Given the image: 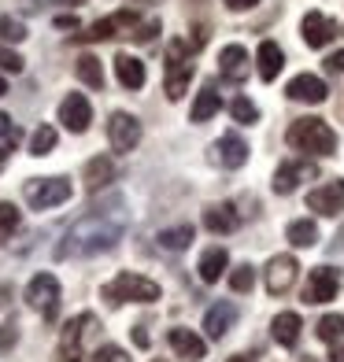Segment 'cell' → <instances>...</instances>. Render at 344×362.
Returning a JSON list of instances; mask_svg holds the SVG:
<instances>
[{
  "mask_svg": "<svg viewBox=\"0 0 344 362\" xmlns=\"http://www.w3.org/2000/svg\"><path fill=\"white\" fill-rule=\"evenodd\" d=\"M126 222H130L126 200L122 196H108L104 204H96L86 218H78L63 233V240L56 244V259H89L115 248L119 237L126 233Z\"/></svg>",
  "mask_w": 344,
  "mask_h": 362,
  "instance_id": "obj_1",
  "label": "cell"
},
{
  "mask_svg": "<svg viewBox=\"0 0 344 362\" xmlns=\"http://www.w3.org/2000/svg\"><path fill=\"white\" fill-rule=\"evenodd\" d=\"M285 141H289V148L307 152V156H333L337 152V134L322 119H297L285 129Z\"/></svg>",
  "mask_w": 344,
  "mask_h": 362,
  "instance_id": "obj_2",
  "label": "cell"
},
{
  "mask_svg": "<svg viewBox=\"0 0 344 362\" xmlns=\"http://www.w3.org/2000/svg\"><path fill=\"white\" fill-rule=\"evenodd\" d=\"M101 296H104L111 307H122V303H156L159 300V285L149 281V277H141V274L122 270V274H115L111 281L104 285Z\"/></svg>",
  "mask_w": 344,
  "mask_h": 362,
  "instance_id": "obj_3",
  "label": "cell"
},
{
  "mask_svg": "<svg viewBox=\"0 0 344 362\" xmlns=\"http://www.w3.org/2000/svg\"><path fill=\"white\" fill-rule=\"evenodd\" d=\"M193 56H196V48L189 41H171L167 45V78H163V89H167L171 100H182L185 89H189V78L196 71Z\"/></svg>",
  "mask_w": 344,
  "mask_h": 362,
  "instance_id": "obj_4",
  "label": "cell"
},
{
  "mask_svg": "<svg viewBox=\"0 0 344 362\" xmlns=\"http://www.w3.org/2000/svg\"><path fill=\"white\" fill-rule=\"evenodd\" d=\"M93 333H96V315H74L67 325H63V333H59L56 362H81Z\"/></svg>",
  "mask_w": 344,
  "mask_h": 362,
  "instance_id": "obj_5",
  "label": "cell"
},
{
  "mask_svg": "<svg viewBox=\"0 0 344 362\" xmlns=\"http://www.w3.org/2000/svg\"><path fill=\"white\" fill-rule=\"evenodd\" d=\"M71 192L74 189H71L67 177H30L23 185V196H26V204L34 211H52L59 204H67Z\"/></svg>",
  "mask_w": 344,
  "mask_h": 362,
  "instance_id": "obj_6",
  "label": "cell"
},
{
  "mask_svg": "<svg viewBox=\"0 0 344 362\" xmlns=\"http://www.w3.org/2000/svg\"><path fill=\"white\" fill-rule=\"evenodd\" d=\"M26 303L34 307L45 322H52L59 315V281H56V274H38L34 281L26 285Z\"/></svg>",
  "mask_w": 344,
  "mask_h": 362,
  "instance_id": "obj_7",
  "label": "cell"
},
{
  "mask_svg": "<svg viewBox=\"0 0 344 362\" xmlns=\"http://www.w3.org/2000/svg\"><path fill=\"white\" fill-rule=\"evenodd\" d=\"M337 288H340V270L337 267H315L304 285V303H330L337 300Z\"/></svg>",
  "mask_w": 344,
  "mask_h": 362,
  "instance_id": "obj_8",
  "label": "cell"
},
{
  "mask_svg": "<svg viewBox=\"0 0 344 362\" xmlns=\"http://www.w3.org/2000/svg\"><path fill=\"white\" fill-rule=\"evenodd\" d=\"M137 15L134 11H115L108 15V19L101 23H93L86 34H81V41H108V37H134V30H137Z\"/></svg>",
  "mask_w": 344,
  "mask_h": 362,
  "instance_id": "obj_9",
  "label": "cell"
},
{
  "mask_svg": "<svg viewBox=\"0 0 344 362\" xmlns=\"http://www.w3.org/2000/svg\"><path fill=\"white\" fill-rule=\"evenodd\" d=\"M108 141H111L115 152H134L137 141H141V122L130 111H115L108 119Z\"/></svg>",
  "mask_w": 344,
  "mask_h": 362,
  "instance_id": "obj_10",
  "label": "cell"
},
{
  "mask_svg": "<svg viewBox=\"0 0 344 362\" xmlns=\"http://www.w3.org/2000/svg\"><path fill=\"white\" fill-rule=\"evenodd\" d=\"M315 177H319V167H315V163H307V159H289V163H282V167L274 170V192L289 196V192H297L300 181H315Z\"/></svg>",
  "mask_w": 344,
  "mask_h": 362,
  "instance_id": "obj_11",
  "label": "cell"
},
{
  "mask_svg": "<svg viewBox=\"0 0 344 362\" xmlns=\"http://www.w3.org/2000/svg\"><path fill=\"white\" fill-rule=\"evenodd\" d=\"M307 207L319 211V215H340L344 211V177L337 181H326V185H315L307 192Z\"/></svg>",
  "mask_w": 344,
  "mask_h": 362,
  "instance_id": "obj_12",
  "label": "cell"
},
{
  "mask_svg": "<svg viewBox=\"0 0 344 362\" xmlns=\"http://www.w3.org/2000/svg\"><path fill=\"white\" fill-rule=\"evenodd\" d=\"M297 274H300V262L292 255H274L267 262V292L270 296H285L292 285H297Z\"/></svg>",
  "mask_w": 344,
  "mask_h": 362,
  "instance_id": "obj_13",
  "label": "cell"
},
{
  "mask_svg": "<svg viewBox=\"0 0 344 362\" xmlns=\"http://www.w3.org/2000/svg\"><path fill=\"white\" fill-rule=\"evenodd\" d=\"M211 163H219L226 170H241L248 163V144H244L237 134H226L211 144Z\"/></svg>",
  "mask_w": 344,
  "mask_h": 362,
  "instance_id": "obj_14",
  "label": "cell"
},
{
  "mask_svg": "<svg viewBox=\"0 0 344 362\" xmlns=\"http://www.w3.org/2000/svg\"><path fill=\"white\" fill-rule=\"evenodd\" d=\"M59 122L71 129V134H86L89 122H93V107L89 100L81 93H71V96H63V104H59Z\"/></svg>",
  "mask_w": 344,
  "mask_h": 362,
  "instance_id": "obj_15",
  "label": "cell"
},
{
  "mask_svg": "<svg viewBox=\"0 0 344 362\" xmlns=\"http://www.w3.org/2000/svg\"><path fill=\"white\" fill-rule=\"evenodd\" d=\"M285 96L297 100V104H322L326 96H330V86H326L322 78H315V74H297L285 86Z\"/></svg>",
  "mask_w": 344,
  "mask_h": 362,
  "instance_id": "obj_16",
  "label": "cell"
},
{
  "mask_svg": "<svg viewBox=\"0 0 344 362\" xmlns=\"http://www.w3.org/2000/svg\"><path fill=\"white\" fill-rule=\"evenodd\" d=\"M300 34L311 48H326L333 37H337V23L333 19H326L322 11H307L304 15V23H300Z\"/></svg>",
  "mask_w": 344,
  "mask_h": 362,
  "instance_id": "obj_17",
  "label": "cell"
},
{
  "mask_svg": "<svg viewBox=\"0 0 344 362\" xmlns=\"http://www.w3.org/2000/svg\"><path fill=\"white\" fill-rule=\"evenodd\" d=\"M219 71H222V78H229V81H244V78L252 74L248 52H244L241 45H226L222 52H219Z\"/></svg>",
  "mask_w": 344,
  "mask_h": 362,
  "instance_id": "obj_18",
  "label": "cell"
},
{
  "mask_svg": "<svg viewBox=\"0 0 344 362\" xmlns=\"http://www.w3.org/2000/svg\"><path fill=\"white\" fill-rule=\"evenodd\" d=\"M167 344L178 351V358H185V362H196V358L207 355V344L196 337L193 329H171V333H167Z\"/></svg>",
  "mask_w": 344,
  "mask_h": 362,
  "instance_id": "obj_19",
  "label": "cell"
},
{
  "mask_svg": "<svg viewBox=\"0 0 344 362\" xmlns=\"http://www.w3.org/2000/svg\"><path fill=\"white\" fill-rule=\"evenodd\" d=\"M300 329H304V322H300L297 310H282V315L270 322V333H274V340L282 344V348H297Z\"/></svg>",
  "mask_w": 344,
  "mask_h": 362,
  "instance_id": "obj_20",
  "label": "cell"
},
{
  "mask_svg": "<svg viewBox=\"0 0 344 362\" xmlns=\"http://www.w3.org/2000/svg\"><path fill=\"white\" fill-rule=\"evenodd\" d=\"M115 74H119V86L122 89H141L144 86V63L130 52L115 56Z\"/></svg>",
  "mask_w": 344,
  "mask_h": 362,
  "instance_id": "obj_21",
  "label": "cell"
},
{
  "mask_svg": "<svg viewBox=\"0 0 344 362\" xmlns=\"http://www.w3.org/2000/svg\"><path fill=\"white\" fill-rule=\"evenodd\" d=\"M234 322H237V307L234 303H215V307L207 310V318H204V329H207L211 340H222Z\"/></svg>",
  "mask_w": 344,
  "mask_h": 362,
  "instance_id": "obj_22",
  "label": "cell"
},
{
  "mask_svg": "<svg viewBox=\"0 0 344 362\" xmlns=\"http://www.w3.org/2000/svg\"><path fill=\"white\" fill-rule=\"evenodd\" d=\"M256 63H259V78L263 81H274L277 74H282V63H285V52L277 48L274 41H263L256 52Z\"/></svg>",
  "mask_w": 344,
  "mask_h": 362,
  "instance_id": "obj_23",
  "label": "cell"
},
{
  "mask_svg": "<svg viewBox=\"0 0 344 362\" xmlns=\"http://www.w3.org/2000/svg\"><path fill=\"white\" fill-rule=\"evenodd\" d=\"M111 177H115V163H111L108 156L89 159V163H86V174H81V181H86V189H89V192H101Z\"/></svg>",
  "mask_w": 344,
  "mask_h": 362,
  "instance_id": "obj_24",
  "label": "cell"
},
{
  "mask_svg": "<svg viewBox=\"0 0 344 362\" xmlns=\"http://www.w3.org/2000/svg\"><path fill=\"white\" fill-rule=\"evenodd\" d=\"M204 226L211 229V233H234L237 229V211H234V204H215V207H207L204 211Z\"/></svg>",
  "mask_w": 344,
  "mask_h": 362,
  "instance_id": "obj_25",
  "label": "cell"
},
{
  "mask_svg": "<svg viewBox=\"0 0 344 362\" xmlns=\"http://www.w3.org/2000/svg\"><path fill=\"white\" fill-rule=\"evenodd\" d=\"M219 111H222V96L215 93V86H204L200 93H196V104L189 111V119L193 122H207V119H215Z\"/></svg>",
  "mask_w": 344,
  "mask_h": 362,
  "instance_id": "obj_26",
  "label": "cell"
},
{
  "mask_svg": "<svg viewBox=\"0 0 344 362\" xmlns=\"http://www.w3.org/2000/svg\"><path fill=\"white\" fill-rule=\"evenodd\" d=\"M226 262H229L226 248H207V252L200 255V277H204L207 285H215L219 277L226 274Z\"/></svg>",
  "mask_w": 344,
  "mask_h": 362,
  "instance_id": "obj_27",
  "label": "cell"
},
{
  "mask_svg": "<svg viewBox=\"0 0 344 362\" xmlns=\"http://www.w3.org/2000/svg\"><path fill=\"white\" fill-rule=\"evenodd\" d=\"M285 237H289V244H297V248H315V240H319V226L311 222V218H297V222H289Z\"/></svg>",
  "mask_w": 344,
  "mask_h": 362,
  "instance_id": "obj_28",
  "label": "cell"
},
{
  "mask_svg": "<svg viewBox=\"0 0 344 362\" xmlns=\"http://www.w3.org/2000/svg\"><path fill=\"white\" fill-rule=\"evenodd\" d=\"M74 71H78V78L86 81L89 89H104V67H101V59H96V56H78Z\"/></svg>",
  "mask_w": 344,
  "mask_h": 362,
  "instance_id": "obj_29",
  "label": "cell"
},
{
  "mask_svg": "<svg viewBox=\"0 0 344 362\" xmlns=\"http://www.w3.org/2000/svg\"><path fill=\"white\" fill-rule=\"evenodd\" d=\"M193 226H178V229H163L159 233V248H167V252H185L189 244H193Z\"/></svg>",
  "mask_w": 344,
  "mask_h": 362,
  "instance_id": "obj_30",
  "label": "cell"
},
{
  "mask_svg": "<svg viewBox=\"0 0 344 362\" xmlns=\"http://www.w3.org/2000/svg\"><path fill=\"white\" fill-rule=\"evenodd\" d=\"M52 148H56V129L52 126H38L34 129V137H30V156H48V152H52Z\"/></svg>",
  "mask_w": 344,
  "mask_h": 362,
  "instance_id": "obj_31",
  "label": "cell"
},
{
  "mask_svg": "<svg viewBox=\"0 0 344 362\" xmlns=\"http://www.w3.org/2000/svg\"><path fill=\"white\" fill-rule=\"evenodd\" d=\"M229 115H234L241 126H256L259 122V111H256V104L248 100V96H234V100H229Z\"/></svg>",
  "mask_w": 344,
  "mask_h": 362,
  "instance_id": "obj_32",
  "label": "cell"
},
{
  "mask_svg": "<svg viewBox=\"0 0 344 362\" xmlns=\"http://www.w3.org/2000/svg\"><path fill=\"white\" fill-rule=\"evenodd\" d=\"M340 337H344V315H326V318L319 322V340L337 344Z\"/></svg>",
  "mask_w": 344,
  "mask_h": 362,
  "instance_id": "obj_33",
  "label": "cell"
},
{
  "mask_svg": "<svg viewBox=\"0 0 344 362\" xmlns=\"http://www.w3.org/2000/svg\"><path fill=\"white\" fill-rule=\"evenodd\" d=\"M252 285H256V270L248 267V262L234 267V274H229V288H234V292H248Z\"/></svg>",
  "mask_w": 344,
  "mask_h": 362,
  "instance_id": "obj_34",
  "label": "cell"
},
{
  "mask_svg": "<svg viewBox=\"0 0 344 362\" xmlns=\"http://www.w3.org/2000/svg\"><path fill=\"white\" fill-rule=\"evenodd\" d=\"M19 229V207L15 204H0V240H8Z\"/></svg>",
  "mask_w": 344,
  "mask_h": 362,
  "instance_id": "obj_35",
  "label": "cell"
},
{
  "mask_svg": "<svg viewBox=\"0 0 344 362\" xmlns=\"http://www.w3.org/2000/svg\"><path fill=\"white\" fill-rule=\"evenodd\" d=\"M0 37L11 41V45H19V41L26 37V26H23L19 19H11V15H4V19H0Z\"/></svg>",
  "mask_w": 344,
  "mask_h": 362,
  "instance_id": "obj_36",
  "label": "cell"
},
{
  "mask_svg": "<svg viewBox=\"0 0 344 362\" xmlns=\"http://www.w3.org/2000/svg\"><path fill=\"white\" fill-rule=\"evenodd\" d=\"M93 362H130V355L122 348H115V344H104V348H96Z\"/></svg>",
  "mask_w": 344,
  "mask_h": 362,
  "instance_id": "obj_37",
  "label": "cell"
},
{
  "mask_svg": "<svg viewBox=\"0 0 344 362\" xmlns=\"http://www.w3.org/2000/svg\"><path fill=\"white\" fill-rule=\"evenodd\" d=\"M0 71L19 74V71H23V56H19V52H11V48H0Z\"/></svg>",
  "mask_w": 344,
  "mask_h": 362,
  "instance_id": "obj_38",
  "label": "cell"
},
{
  "mask_svg": "<svg viewBox=\"0 0 344 362\" xmlns=\"http://www.w3.org/2000/svg\"><path fill=\"white\" fill-rule=\"evenodd\" d=\"M15 340H19V325H15V322L0 325V351H8V348H11Z\"/></svg>",
  "mask_w": 344,
  "mask_h": 362,
  "instance_id": "obj_39",
  "label": "cell"
},
{
  "mask_svg": "<svg viewBox=\"0 0 344 362\" xmlns=\"http://www.w3.org/2000/svg\"><path fill=\"white\" fill-rule=\"evenodd\" d=\"M156 34H159V23H156V19H149V23H141V26L134 30V41H141V45H144V41H152Z\"/></svg>",
  "mask_w": 344,
  "mask_h": 362,
  "instance_id": "obj_40",
  "label": "cell"
},
{
  "mask_svg": "<svg viewBox=\"0 0 344 362\" xmlns=\"http://www.w3.org/2000/svg\"><path fill=\"white\" fill-rule=\"evenodd\" d=\"M15 141H19V134H11L4 144H0V170L8 167V159H11V152H15Z\"/></svg>",
  "mask_w": 344,
  "mask_h": 362,
  "instance_id": "obj_41",
  "label": "cell"
},
{
  "mask_svg": "<svg viewBox=\"0 0 344 362\" xmlns=\"http://www.w3.org/2000/svg\"><path fill=\"white\" fill-rule=\"evenodd\" d=\"M222 4H226L229 11H248V8L259 4V0H222Z\"/></svg>",
  "mask_w": 344,
  "mask_h": 362,
  "instance_id": "obj_42",
  "label": "cell"
},
{
  "mask_svg": "<svg viewBox=\"0 0 344 362\" xmlns=\"http://www.w3.org/2000/svg\"><path fill=\"white\" fill-rule=\"evenodd\" d=\"M326 67L337 71V74H344V48H340V52H333L330 59H326Z\"/></svg>",
  "mask_w": 344,
  "mask_h": 362,
  "instance_id": "obj_43",
  "label": "cell"
},
{
  "mask_svg": "<svg viewBox=\"0 0 344 362\" xmlns=\"http://www.w3.org/2000/svg\"><path fill=\"white\" fill-rule=\"evenodd\" d=\"M56 26L59 30H78V15H56Z\"/></svg>",
  "mask_w": 344,
  "mask_h": 362,
  "instance_id": "obj_44",
  "label": "cell"
},
{
  "mask_svg": "<svg viewBox=\"0 0 344 362\" xmlns=\"http://www.w3.org/2000/svg\"><path fill=\"white\" fill-rule=\"evenodd\" d=\"M11 134H15V126H11V119H8V115L0 111V137H11Z\"/></svg>",
  "mask_w": 344,
  "mask_h": 362,
  "instance_id": "obj_45",
  "label": "cell"
},
{
  "mask_svg": "<svg viewBox=\"0 0 344 362\" xmlns=\"http://www.w3.org/2000/svg\"><path fill=\"white\" fill-rule=\"evenodd\" d=\"M134 340L141 344V348H149V333H144V329H141V325L134 329Z\"/></svg>",
  "mask_w": 344,
  "mask_h": 362,
  "instance_id": "obj_46",
  "label": "cell"
},
{
  "mask_svg": "<svg viewBox=\"0 0 344 362\" xmlns=\"http://www.w3.org/2000/svg\"><path fill=\"white\" fill-rule=\"evenodd\" d=\"M333 362H344V344H333Z\"/></svg>",
  "mask_w": 344,
  "mask_h": 362,
  "instance_id": "obj_47",
  "label": "cell"
},
{
  "mask_svg": "<svg viewBox=\"0 0 344 362\" xmlns=\"http://www.w3.org/2000/svg\"><path fill=\"white\" fill-rule=\"evenodd\" d=\"M23 11H38V0H23Z\"/></svg>",
  "mask_w": 344,
  "mask_h": 362,
  "instance_id": "obj_48",
  "label": "cell"
},
{
  "mask_svg": "<svg viewBox=\"0 0 344 362\" xmlns=\"http://www.w3.org/2000/svg\"><path fill=\"white\" fill-rule=\"evenodd\" d=\"M333 248H344V229H340V233H337V244H333Z\"/></svg>",
  "mask_w": 344,
  "mask_h": 362,
  "instance_id": "obj_49",
  "label": "cell"
},
{
  "mask_svg": "<svg viewBox=\"0 0 344 362\" xmlns=\"http://www.w3.org/2000/svg\"><path fill=\"white\" fill-rule=\"evenodd\" d=\"M4 93H8V81H4V78H0V96H4Z\"/></svg>",
  "mask_w": 344,
  "mask_h": 362,
  "instance_id": "obj_50",
  "label": "cell"
},
{
  "mask_svg": "<svg viewBox=\"0 0 344 362\" xmlns=\"http://www.w3.org/2000/svg\"><path fill=\"white\" fill-rule=\"evenodd\" d=\"M226 362H248V358H244V355H234V358H226Z\"/></svg>",
  "mask_w": 344,
  "mask_h": 362,
  "instance_id": "obj_51",
  "label": "cell"
},
{
  "mask_svg": "<svg viewBox=\"0 0 344 362\" xmlns=\"http://www.w3.org/2000/svg\"><path fill=\"white\" fill-rule=\"evenodd\" d=\"M59 4H86V0H59Z\"/></svg>",
  "mask_w": 344,
  "mask_h": 362,
  "instance_id": "obj_52",
  "label": "cell"
}]
</instances>
